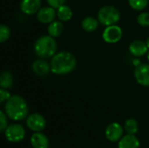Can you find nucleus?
Returning a JSON list of instances; mask_svg holds the SVG:
<instances>
[{
    "instance_id": "23",
    "label": "nucleus",
    "mask_w": 149,
    "mask_h": 148,
    "mask_svg": "<svg viewBox=\"0 0 149 148\" xmlns=\"http://www.w3.org/2000/svg\"><path fill=\"white\" fill-rule=\"evenodd\" d=\"M137 22L143 27L149 26V12H142L137 17Z\"/></svg>"
},
{
    "instance_id": "2",
    "label": "nucleus",
    "mask_w": 149,
    "mask_h": 148,
    "mask_svg": "<svg viewBox=\"0 0 149 148\" xmlns=\"http://www.w3.org/2000/svg\"><path fill=\"white\" fill-rule=\"evenodd\" d=\"M4 112L12 120L19 121L27 117L29 109L24 98L19 95H13L6 101L4 105Z\"/></svg>"
},
{
    "instance_id": "4",
    "label": "nucleus",
    "mask_w": 149,
    "mask_h": 148,
    "mask_svg": "<svg viewBox=\"0 0 149 148\" xmlns=\"http://www.w3.org/2000/svg\"><path fill=\"white\" fill-rule=\"evenodd\" d=\"M99 22L106 26L116 24L120 19V13L119 10L112 5H105L98 11Z\"/></svg>"
},
{
    "instance_id": "24",
    "label": "nucleus",
    "mask_w": 149,
    "mask_h": 148,
    "mask_svg": "<svg viewBox=\"0 0 149 148\" xmlns=\"http://www.w3.org/2000/svg\"><path fill=\"white\" fill-rule=\"evenodd\" d=\"M0 120H1V126H0V131L1 132H3L5 131V129L7 128V124H8V121H7V117H6V113H4L3 111L0 112Z\"/></svg>"
},
{
    "instance_id": "26",
    "label": "nucleus",
    "mask_w": 149,
    "mask_h": 148,
    "mask_svg": "<svg viewBox=\"0 0 149 148\" xmlns=\"http://www.w3.org/2000/svg\"><path fill=\"white\" fill-rule=\"evenodd\" d=\"M10 94L9 92H7L6 89H0V103H3L5 100L7 101L10 98Z\"/></svg>"
},
{
    "instance_id": "13",
    "label": "nucleus",
    "mask_w": 149,
    "mask_h": 148,
    "mask_svg": "<svg viewBox=\"0 0 149 148\" xmlns=\"http://www.w3.org/2000/svg\"><path fill=\"white\" fill-rule=\"evenodd\" d=\"M148 51L146 42L141 40H134L129 45V51L134 57H142L146 55Z\"/></svg>"
},
{
    "instance_id": "11",
    "label": "nucleus",
    "mask_w": 149,
    "mask_h": 148,
    "mask_svg": "<svg viewBox=\"0 0 149 148\" xmlns=\"http://www.w3.org/2000/svg\"><path fill=\"white\" fill-rule=\"evenodd\" d=\"M123 135V128L119 123H112L106 129V137L108 140L115 142L120 140Z\"/></svg>"
},
{
    "instance_id": "5",
    "label": "nucleus",
    "mask_w": 149,
    "mask_h": 148,
    "mask_svg": "<svg viewBox=\"0 0 149 148\" xmlns=\"http://www.w3.org/2000/svg\"><path fill=\"white\" fill-rule=\"evenodd\" d=\"M122 30L117 24L107 26L102 33V38L105 42L108 44H115L119 42L122 38Z\"/></svg>"
},
{
    "instance_id": "8",
    "label": "nucleus",
    "mask_w": 149,
    "mask_h": 148,
    "mask_svg": "<svg viewBox=\"0 0 149 148\" xmlns=\"http://www.w3.org/2000/svg\"><path fill=\"white\" fill-rule=\"evenodd\" d=\"M134 78L141 85L149 86V64L137 65L134 70Z\"/></svg>"
},
{
    "instance_id": "28",
    "label": "nucleus",
    "mask_w": 149,
    "mask_h": 148,
    "mask_svg": "<svg viewBox=\"0 0 149 148\" xmlns=\"http://www.w3.org/2000/svg\"><path fill=\"white\" fill-rule=\"evenodd\" d=\"M148 62H149V51H148Z\"/></svg>"
},
{
    "instance_id": "19",
    "label": "nucleus",
    "mask_w": 149,
    "mask_h": 148,
    "mask_svg": "<svg viewBox=\"0 0 149 148\" xmlns=\"http://www.w3.org/2000/svg\"><path fill=\"white\" fill-rule=\"evenodd\" d=\"M13 85L12 74L8 71H3L0 76V86L3 89H10Z\"/></svg>"
},
{
    "instance_id": "25",
    "label": "nucleus",
    "mask_w": 149,
    "mask_h": 148,
    "mask_svg": "<svg viewBox=\"0 0 149 148\" xmlns=\"http://www.w3.org/2000/svg\"><path fill=\"white\" fill-rule=\"evenodd\" d=\"M46 2L50 6L53 7L54 9H58L60 6L64 5L66 0H46Z\"/></svg>"
},
{
    "instance_id": "16",
    "label": "nucleus",
    "mask_w": 149,
    "mask_h": 148,
    "mask_svg": "<svg viewBox=\"0 0 149 148\" xmlns=\"http://www.w3.org/2000/svg\"><path fill=\"white\" fill-rule=\"evenodd\" d=\"M82 29L87 32H93L97 30L99 26V20L93 17H86L81 22Z\"/></svg>"
},
{
    "instance_id": "6",
    "label": "nucleus",
    "mask_w": 149,
    "mask_h": 148,
    "mask_svg": "<svg viewBox=\"0 0 149 148\" xmlns=\"http://www.w3.org/2000/svg\"><path fill=\"white\" fill-rule=\"evenodd\" d=\"M4 134L6 139L10 141V142H19L22 140H24V135H25V131L24 128L19 125V124H12L9 126L4 131Z\"/></svg>"
},
{
    "instance_id": "3",
    "label": "nucleus",
    "mask_w": 149,
    "mask_h": 148,
    "mask_svg": "<svg viewBox=\"0 0 149 148\" xmlns=\"http://www.w3.org/2000/svg\"><path fill=\"white\" fill-rule=\"evenodd\" d=\"M57 51V43L53 37L45 35L37 39L34 44V52L39 58H52Z\"/></svg>"
},
{
    "instance_id": "18",
    "label": "nucleus",
    "mask_w": 149,
    "mask_h": 148,
    "mask_svg": "<svg viewBox=\"0 0 149 148\" xmlns=\"http://www.w3.org/2000/svg\"><path fill=\"white\" fill-rule=\"evenodd\" d=\"M57 17L62 22H67L72 17V10L68 5H62L57 9Z\"/></svg>"
},
{
    "instance_id": "15",
    "label": "nucleus",
    "mask_w": 149,
    "mask_h": 148,
    "mask_svg": "<svg viewBox=\"0 0 149 148\" xmlns=\"http://www.w3.org/2000/svg\"><path fill=\"white\" fill-rule=\"evenodd\" d=\"M140 141L134 134H127L122 137L120 141L118 148H139Z\"/></svg>"
},
{
    "instance_id": "20",
    "label": "nucleus",
    "mask_w": 149,
    "mask_h": 148,
    "mask_svg": "<svg viewBox=\"0 0 149 148\" xmlns=\"http://www.w3.org/2000/svg\"><path fill=\"white\" fill-rule=\"evenodd\" d=\"M125 129L129 134H135L138 132V122L134 119H128L125 122Z\"/></svg>"
},
{
    "instance_id": "12",
    "label": "nucleus",
    "mask_w": 149,
    "mask_h": 148,
    "mask_svg": "<svg viewBox=\"0 0 149 148\" xmlns=\"http://www.w3.org/2000/svg\"><path fill=\"white\" fill-rule=\"evenodd\" d=\"M31 69L35 74L38 76H45L47 75L51 71V64H49L47 61H45L44 58H38L32 62Z\"/></svg>"
},
{
    "instance_id": "10",
    "label": "nucleus",
    "mask_w": 149,
    "mask_h": 148,
    "mask_svg": "<svg viewBox=\"0 0 149 148\" xmlns=\"http://www.w3.org/2000/svg\"><path fill=\"white\" fill-rule=\"evenodd\" d=\"M41 8V0H21L20 10L25 15L38 13Z\"/></svg>"
},
{
    "instance_id": "1",
    "label": "nucleus",
    "mask_w": 149,
    "mask_h": 148,
    "mask_svg": "<svg viewBox=\"0 0 149 148\" xmlns=\"http://www.w3.org/2000/svg\"><path fill=\"white\" fill-rule=\"evenodd\" d=\"M51 71L57 75H65L72 72L76 65L77 59L69 51H64L56 53L51 60Z\"/></svg>"
},
{
    "instance_id": "21",
    "label": "nucleus",
    "mask_w": 149,
    "mask_h": 148,
    "mask_svg": "<svg viewBox=\"0 0 149 148\" xmlns=\"http://www.w3.org/2000/svg\"><path fill=\"white\" fill-rule=\"evenodd\" d=\"M149 0H128V3L135 10H144L148 4Z\"/></svg>"
},
{
    "instance_id": "14",
    "label": "nucleus",
    "mask_w": 149,
    "mask_h": 148,
    "mask_svg": "<svg viewBox=\"0 0 149 148\" xmlns=\"http://www.w3.org/2000/svg\"><path fill=\"white\" fill-rule=\"evenodd\" d=\"M31 143L33 148H48L49 147V140L47 137L40 133L35 132L31 138Z\"/></svg>"
},
{
    "instance_id": "27",
    "label": "nucleus",
    "mask_w": 149,
    "mask_h": 148,
    "mask_svg": "<svg viewBox=\"0 0 149 148\" xmlns=\"http://www.w3.org/2000/svg\"><path fill=\"white\" fill-rule=\"evenodd\" d=\"M146 44H147V46H148V48L149 49V38H147V40H146Z\"/></svg>"
},
{
    "instance_id": "9",
    "label": "nucleus",
    "mask_w": 149,
    "mask_h": 148,
    "mask_svg": "<svg viewBox=\"0 0 149 148\" xmlns=\"http://www.w3.org/2000/svg\"><path fill=\"white\" fill-rule=\"evenodd\" d=\"M56 16H57V10H55V9L50 5L40 8V10L37 13L38 20L42 24H48L55 20Z\"/></svg>"
},
{
    "instance_id": "22",
    "label": "nucleus",
    "mask_w": 149,
    "mask_h": 148,
    "mask_svg": "<svg viewBox=\"0 0 149 148\" xmlns=\"http://www.w3.org/2000/svg\"><path fill=\"white\" fill-rule=\"evenodd\" d=\"M10 28L7 25L2 24L0 25V42L1 43L5 42L10 38Z\"/></svg>"
},
{
    "instance_id": "17",
    "label": "nucleus",
    "mask_w": 149,
    "mask_h": 148,
    "mask_svg": "<svg viewBox=\"0 0 149 148\" xmlns=\"http://www.w3.org/2000/svg\"><path fill=\"white\" fill-rule=\"evenodd\" d=\"M63 31H64V25H63L62 22L56 21V20H54L53 22L49 24L48 28H47L48 34L53 38L59 37L62 34Z\"/></svg>"
},
{
    "instance_id": "7",
    "label": "nucleus",
    "mask_w": 149,
    "mask_h": 148,
    "mask_svg": "<svg viewBox=\"0 0 149 148\" xmlns=\"http://www.w3.org/2000/svg\"><path fill=\"white\" fill-rule=\"evenodd\" d=\"M27 126L33 132H41L45 128L46 121L39 113H32L28 116L26 120Z\"/></svg>"
}]
</instances>
